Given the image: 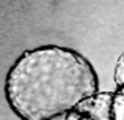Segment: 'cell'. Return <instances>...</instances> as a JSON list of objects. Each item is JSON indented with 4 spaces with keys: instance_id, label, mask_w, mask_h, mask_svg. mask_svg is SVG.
<instances>
[{
    "instance_id": "obj_3",
    "label": "cell",
    "mask_w": 124,
    "mask_h": 120,
    "mask_svg": "<svg viewBox=\"0 0 124 120\" xmlns=\"http://www.w3.org/2000/svg\"><path fill=\"white\" fill-rule=\"evenodd\" d=\"M113 81H115V90L124 95V51L119 54L118 60H116L115 71H113Z\"/></svg>"
},
{
    "instance_id": "obj_1",
    "label": "cell",
    "mask_w": 124,
    "mask_h": 120,
    "mask_svg": "<svg viewBox=\"0 0 124 120\" xmlns=\"http://www.w3.org/2000/svg\"><path fill=\"white\" fill-rule=\"evenodd\" d=\"M101 92L97 71L79 51L46 44L24 51L5 77V98L21 120H66Z\"/></svg>"
},
{
    "instance_id": "obj_2",
    "label": "cell",
    "mask_w": 124,
    "mask_h": 120,
    "mask_svg": "<svg viewBox=\"0 0 124 120\" xmlns=\"http://www.w3.org/2000/svg\"><path fill=\"white\" fill-rule=\"evenodd\" d=\"M66 120H124V95L99 92L80 103Z\"/></svg>"
}]
</instances>
